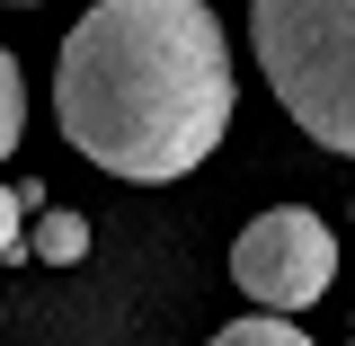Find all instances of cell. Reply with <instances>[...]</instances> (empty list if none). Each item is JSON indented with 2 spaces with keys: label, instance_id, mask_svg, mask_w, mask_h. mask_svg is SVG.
Returning <instances> with one entry per match:
<instances>
[{
  "label": "cell",
  "instance_id": "obj_9",
  "mask_svg": "<svg viewBox=\"0 0 355 346\" xmlns=\"http://www.w3.org/2000/svg\"><path fill=\"white\" fill-rule=\"evenodd\" d=\"M347 346H355V338H347Z\"/></svg>",
  "mask_w": 355,
  "mask_h": 346
},
{
  "label": "cell",
  "instance_id": "obj_2",
  "mask_svg": "<svg viewBox=\"0 0 355 346\" xmlns=\"http://www.w3.org/2000/svg\"><path fill=\"white\" fill-rule=\"evenodd\" d=\"M249 53L293 125L355 160V0H249Z\"/></svg>",
  "mask_w": 355,
  "mask_h": 346
},
{
  "label": "cell",
  "instance_id": "obj_7",
  "mask_svg": "<svg viewBox=\"0 0 355 346\" xmlns=\"http://www.w3.org/2000/svg\"><path fill=\"white\" fill-rule=\"evenodd\" d=\"M18 133H27V80H18V53L0 44V160L18 151Z\"/></svg>",
  "mask_w": 355,
  "mask_h": 346
},
{
  "label": "cell",
  "instance_id": "obj_5",
  "mask_svg": "<svg viewBox=\"0 0 355 346\" xmlns=\"http://www.w3.org/2000/svg\"><path fill=\"white\" fill-rule=\"evenodd\" d=\"M214 346H311L284 311H258V320H231V329H214Z\"/></svg>",
  "mask_w": 355,
  "mask_h": 346
},
{
  "label": "cell",
  "instance_id": "obj_8",
  "mask_svg": "<svg viewBox=\"0 0 355 346\" xmlns=\"http://www.w3.org/2000/svg\"><path fill=\"white\" fill-rule=\"evenodd\" d=\"M9 9H44V0H9Z\"/></svg>",
  "mask_w": 355,
  "mask_h": 346
},
{
  "label": "cell",
  "instance_id": "obj_1",
  "mask_svg": "<svg viewBox=\"0 0 355 346\" xmlns=\"http://www.w3.org/2000/svg\"><path fill=\"white\" fill-rule=\"evenodd\" d=\"M53 125L89 169L169 187L231 133V36L205 0H98L62 36Z\"/></svg>",
  "mask_w": 355,
  "mask_h": 346
},
{
  "label": "cell",
  "instance_id": "obj_4",
  "mask_svg": "<svg viewBox=\"0 0 355 346\" xmlns=\"http://www.w3.org/2000/svg\"><path fill=\"white\" fill-rule=\"evenodd\" d=\"M27 249H36L44 266H80V258H89V222L71 214V205H44V214H36V240H27Z\"/></svg>",
  "mask_w": 355,
  "mask_h": 346
},
{
  "label": "cell",
  "instance_id": "obj_6",
  "mask_svg": "<svg viewBox=\"0 0 355 346\" xmlns=\"http://www.w3.org/2000/svg\"><path fill=\"white\" fill-rule=\"evenodd\" d=\"M27 214H44L36 178H27V187H9V178H0V258H27V231H18Z\"/></svg>",
  "mask_w": 355,
  "mask_h": 346
},
{
  "label": "cell",
  "instance_id": "obj_3",
  "mask_svg": "<svg viewBox=\"0 0 355 346\" xmlns=\"http://www.w3.org/2000/svg\"><path fill=\"white\" fill-rule=\"evenodd\" d=\"M231 284L258 311H311L329 284H338V231L311 214V205H275L258 214L240 240H231Z\"/></svg>",
  "mask_w": 355,
  "mask_h": 346
}]
</instances>
